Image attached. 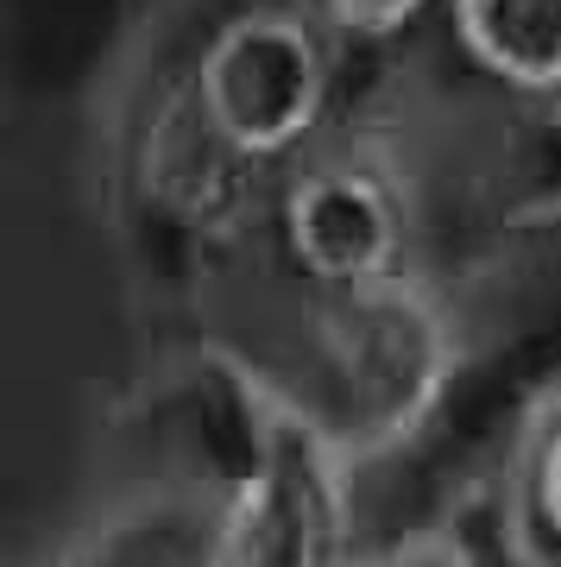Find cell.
I'll use <instances>...</instances> for the list:
<instances>
[{
    "instance_id": "1",
    "label": "cell",
    "mask_w": 561,
    "mask_h": 567,
    "mask_svg": "<svg viewBox=\"0 0 561 567\" xmlns=\"http://www.w3.org/2000/svg\"><path fill=\"white\" fill-rule=\"evenodd\" d=\"M561 410V309L467 341L455 379L417 442L360 473L366 548L436 536L480 498L523 486L542 429Z\"/></svg>"
},
{
    "instance_id": "2",
    "label": "cell",
    "mask_w": 561,
    "mask_h": 567,
    "mask_svg": "<svg viewBox=\"0 0 561 567\" xmlns=\"http://www.w3.org/2000/svg\"><path fill=\"white\" fill-rule=\"evenodd\" d=\"M461 309L429 271H398L360 290L309 297L297 372H278L290 404L335 442L354 473H373L417 442L467 353Z\"/></svg>"
},
{
    "instance_id": "3",
    "label": "cell",
    "mask_w": 561,
    "mask_h": 567,
    "mask_svg": "<svg viewBox=\"0 0 561 567\" xmlns=\"http://www.w3.org/2000/svg\"><path fill=\"white\" fill-rule=\"evenodd\" d=\"M278 171L227 140L202 107L190 58L152 70L114 140V221L152 290H196L272 227Z\"/></svg>"
},
{
    "instance_id": "4",
    "label": "cell",
    "mask_w": 561,
    "mask_h": 567,
    "mask_svg": "<svg viewBox=\"0 0 561 567\" xmlns=\"http://www.w3.org/2000/svg\"><path fill=\"white\" fill-rule=\"evenodd\" d=\"M208 121L265 171H290L347 121V44L309 0H246L190 51Z\"/></svg>"
},
{
    "instance_id": "5",
    "label": "cell",
    "mask_w": 561,
    "mask_h": 567,
    "mask_svg": "<svg viewBox=\"0 0 561 567\" xmlns=\"http://www.w3.org/2000/svg\"><path fill=\"white\" fill-rule=\"evenodd\" d=\"M284 416V379L227 341H190L164 353L121 398V429L152 466V492L208 511L259 473Z\"/></svg>"
},
{
    "instance_id": "6",
    "label": "cell",
    "mask_w": 561,
    "mask_h": 567,
    "mask_svg": "<svg viewBox=\"0 0 561 567\" xmlns=\"http://www.w3.org/2000/svg\"><path fill=\"white\" fill-rule=\"evenodd\" d=\"M265 234L309 297L385 284L422 265V183L373 133H341L278 177Z\"/></svg>"
},
{
    "instance_id": "7",
    "label": "cell",
    "mask_w": 561,
    "mask_h": 567,
    "mask_svg": "<svg viewBox=\"0 0 561 567\" xmlns=\"http://www.w3.org/2000/svg\"><path fill=\"white\" fill-rule=\"evenodd\" d=\"M422 227H441L461 271L561 259V102H504L455 177L422 183Z\"/></svg>"
},
{
    "instance_id": "8",
    "label": "cell",
    "mask_w": 561,
    "mask_h": 567,
    "mask_svg": "<svg viewBox=\"0 0 561 567\" xmlns=\"http://www.w3.org/2000/svg\"><path fill=\"white\" fill-rule=\"evenodd\" d=\"M360 473L297 404L272 454L208 517V567H360Z\"/></svg>"
},
{
    "instance_id": "9",
    "label": "cell",
    "mask_w": 561,
    "mask_h": 567,
    "mask_svg": "<svg viewBox=\"0 0 561 567\" xmlns=\"http://www.w3.org/2000/svg\"><path fill=\"white\" fill-rule=\"evenodd\" d=\"M441 32L504 102H561V0H448Z\"/></svg>"
},
{
    "instance_id": "10",
    "label": "cell",
    "mask_w": 561,
    "mask_h": 567,
    "mask_svg": "<svg viewBox=\"0 0 561 567\" xmlns=\"http://www.w3.org/2000/svg\"><path fill=\"white\" fill-rule=\"evenodd\" d=\"M208 505L190 498H145L133 511H114L108 524L58 548L44 567H208Z\"/></svg>"
},
{
    "instance_id": "11",
    "label": "cell",
    "mask_w": 561,
    "mask_h": 567,
    "mask_svg": "<svg viewBox=\"0 0 561 567\" xmlns=\"http://www.w3.org/2000/svg\"><path fill=\"white\" fill-rule=\"evenodd\" d=\"M436 536L448 543L455 567H561V555L530 529L518 492H499V498L467 505L461 517H448Z\"/></svg>"
},
{
    "instance_id": "12",
    "label": "cell",
    "mask_w": 561,
    "mask_h": 567,
    "mask_svg": "<svg viewBox=\"0 0 561 567\" xmlns=\"http://www.w3.org/2000/svg\"><path fill=\"white\" fill-rule=\"evenodd\" d=\"M309 7L354 44H398L422 20H441L448 0H309Z\"/></svg>"
},
{
    "instance_id": "13",
    "label": "cell",
    "mask_w": 561,
    "mask_h": 567,
    "mask_svg": "<svg viewBox=\"0 0 561 567\" xmlns=\"http://www.w3.org/2000/svg\"><path fill=\"white\" fill-rule=\"evenodd\" d=\"M518 505H523V517H530V529L561 555V410H555V423L542 429L530 466H523Z\"/></svg>"
},
{
    "instance_id": "14",
    "label": "cell",
    "mask_w": 561,
    "mask_h": 567,
    "mask_svg": "<svg viewBox=\"0 0 561 567\" xmlns=\"http://www.w3.org/2000/svg\"><path fill=\"white\" fill-rule=\"evenodd\" d=\"M360 567H455V555H448V543H441V536H417V543L366 548Z\"/></svg>"
}]
</instances>
